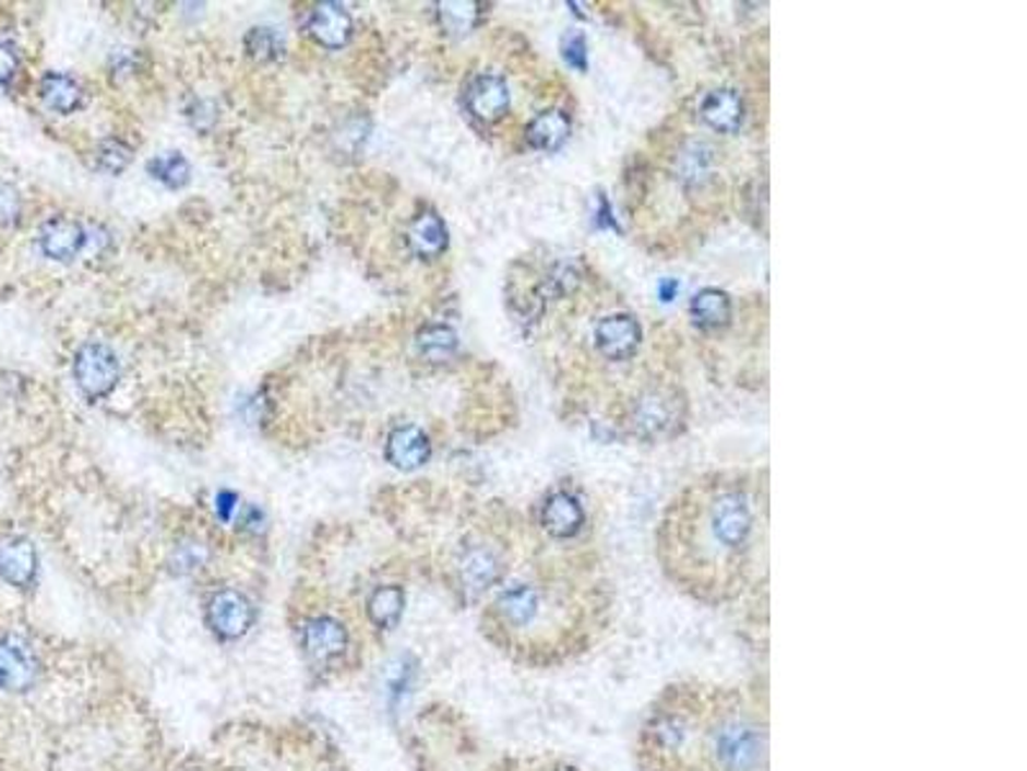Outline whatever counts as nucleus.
I'll list each match as a JSON object with an SVG mask.
<instances>
[{"label":"nucleus","instance_id":"20","mask_svg":"<svg viewBox=\"0 0 1027 771\" xmlns=\"http://www.w3.org/2000/svg\"><path fill=\"white\" fill-rule=\"evenodd\" d=\"M691 317L702 330H719L732 317L730 296L719 288H702L691 298Z\"/></svg>","mask_w":1027,"mask_h":771},{"label":"nucleus","instance_id":"29","mask_svg":"<svg viewBox=\"0 0 1027 771\" xmlns=\"http://www.w3.org/2000/svg\"><path fill=\"white\" fill-rule=\"evenodd\" d=\"M21 216V195L11 183L0 180V227H11Z\"/></svg>","mask_w":1027,"mask_h":771},{"label":"nucleus","instance_id":"27","mask_svg":"<svg viewBox=\"0 0 1027 771\" xmlns=\"http://www.w3.org/2000/svg\"><path fill=\"white\" fill-rule=\"evenodd\" d=\"M96 159H98L100 170L114 173L116 176V173L127 170V165L131 163V147L121 140H104L98 144Z\"/></svg>","mask_w":1027,"mask_h":771},{"label":"nucleus","instance_id":"4","mask_svg":"<svg viewBox=\"0 0 1027 771\" xmlns=\"http://www.w3.org/2000/svg\"><path fill=\"white\" fill-rule=\"evenodd\" d=\"M39 679V659L32 645L19 636L0 638V689L24 695Z\"/></svg>","mask_w":1027,"mask_h":771},{"label":"nucleus","instance_id":"1","mask_svg":"<svg viewBox=\"0 0 1027 771\" xmlns=\"http://www.w3.org/2000/svg\"><path fill=\"white\" fill-rule=\"evenodd\" d=\"M712 754L725 771H753L763 756V736L753 723L730 717L712 731Z\"/></svg>","mask_w":1027,"mask_h":771},{"label":"nucleus","instance_id":"7","mask_svg":"<svg viewBox=\"0 0 1027 771\" xmlns=\"http://www.w3.org/2000/svg\"><path fill=\"white\" fill-rule=\"evenodd\" d=\"M512 96H509V85L504 78L493 75V72H483V75L473 78L468 91H465V106L473 119L483 123H497L506 116Z\"/></svg>","mask_w":1027,"mask_h":771},{"label":"nucleus","instance_id":"25","mask_svg":"<svg viewBox=\"0 0 1027 771\" xmlns=\"http://www.w3.org/2000/svg\"><path fill=\"white\" fill-rule=\"evenodd\" d=\"M417 347L425 358L442 363L457 351V334L444 324H429L417 334Z\"/></svg>","mask_w":1027,"mask_h":771},{"label":"nucleus","instance_id":"12","mask_svg":"<svg viewBox=\"0 0 1027 771\" xmlns=\"http://www.w3.org/2000/svg\"><path fill=\"white\" fill-rule=\"evenodd\" d=\"M429 455H432V442L419 427H396L385 442V458L398 471H417L429 461Z\"/></svg>","mask_w":1027,"mask_h":771},{"label":"nucleus","instance_id":"11","mask_svg":"<svg viewBox=\"0 0 1027 771\" xmlns=\"http://www.w3.org/2000/svg\"><path fill=\"white\" fill-rule=\"evenodd\" d=\"M311 39L326 49H342L353 39V16L339 3H319L306 21Z\"/></svg>","mask_w":1027,"mask_h":771},{"label":"nucleus","instance_id":"32","mask_svg":"<svg viewBox=\"0 0 1027 771\" xmlns=\"http://www.w3.org/2000/svg\"><path fill=\"white\" fill-rule=\"evenodd\" d=\"M237 507H239V499H237L235 491H218L216 494V514H218V520H222V522H229Z\"/></svg>","mask_w":1027,"mask_h":771},{"label":"nucleus","instance_id":"3","mask_svg":"<svg viewBox=\"0 0 1027 771\" xmlns=\"http://www.w3.org/2000/svg\"><path fill=\"white\" fill-rule=\"evenodd\" d=\"M709 527L714 543L723 545L725 550H742L753 533V512H750L745 497L727 491L719 494V499L712 505Z\"/></svg>","mask_w":1027,"mask_h":771},{"label":"nucleus","instance_id":"22","mask_svg":"<svg viewBox=\"0 0 1027 771\" xmlns=\"http://www.w3.org/2000/svg\"><path fill=\"white\" fill-rule=\"evenodd\" d=\"M404 605L406 596L401 586H378L368 600V617L375 628L381 630H391L396 628V622L404 615Z\"/></svg>","mask_w":1027,"mask_h":771},{"label":"nucleus","instance_id":"13","mask_svg":"<svg viewBox=\"0 0 1027 771\" xmlns=\"http://www.w3.org/2000/svg\"><path fill=\"white\" fill-rule=\"evenodd\" d=\"M347 649V630L345 625L332 620V617H317L309 620L303 628V651L306 656L326 664V661L337 659Z\"/></svg>","mask_w":1027,"mask_h":771},{"label":"nucleus","instance_id":"21","mask_svg":"<svg viewBox=\"0 0 1027 771\" xmlns=\"http://www.w3.org/2000/svg\"><path fill=\"white\" fill-rule=\"evenodd\" d=\"M39 96L52 111L60 114H72L83 104V91H80V85L70 75H62V72H47V75L41 78Z\"/></svg>","mask_w":1027,"mask_h":771},{"label":"nucleus","instance_id":"18","mask_svg":"<svg viewBox=\"0 0 1027 771\" xmlns=\"http://www.w3.org/2000/svg\"><path fill=\"white\" fill-rule=\"evenodd\" d=\"M573 123L563 111L550 108V111L537 114L527 127V144L540 152H556L563 147L571 137Z\"/></svg>","mask_w":1027,"mask_h":771},{"label":"nucleus","instance_id":"6","mask_svg":"<svg viewBox=\"0 0 1027 771\" xmlns=\"http://www.w3.org/2000/svg\"><path fill=\"white\" fill-rule=\"evenodd\" d=\"M681 422V402L673 391H647L640 396L632 412V425L643 438H662V435L673 432Z\"/></svg>","mask_w":1027,"mask_h":771},{"label":"nucleus","instance_id":"9","mask_svg":"<svg viewBox=\"0 0 1027 771\" xmlns=\"http://www.w3.org/2000/svg\"><path fill=\"white\" fill-rule=\"evenodd\" d=\"M584 507L571 491L550 494L540 509V525L556 541H571V537L578 535L581 527H584Z\"/></svg>","mask_w":1027,"mask_h":771},{"label":"nucleus","instance_id":"35","mask_svg":"<svg viewBox=\"0 0 1027 771\" xmlns=\"http://www.w3.org/2000/svg\"><path fill=\"white\" fill-rule=\"evenodd\" d=\"M679 281L676 278H662L658 283V296H660V301H673L676 294H679Z\"/></svg>","mask_w":1027,"mask_h":771},{"label":"nucleus","instance_id":"2","mask_svg":"<svg viewBox=\"0 0 1027 771\" xmlns=\"http://www.w3.org/2000/svg\"><path fill=\"white\" fill-rule=\"evenodd\" d=\"M72 373H75L77 389L96 402V399H104L116 389L121 366L111 347L100 345V342H85L75 353V360H72Z\"/></svg>","mask_w":1027,"mask_h":771},{"label":"nucleus","instance_id":"10","mask_svg":"<svg viewBox=\"0 0 1027 771\" xmlns=\"http://www.w3.org/2000/svg\"><path fill=\"white\" fill-rule=\"evenodd\" d=\"M36 566H39V558H36V548L28 537L9 535L0 541V579L9 581L11 586H32Z\"/></svg>","mask_w":1027,"mask_h":771},{"label":"nucleus","instance_id":"26","mask_svg":"<svg viewBox=\"0 0 1027 771\" xmlns=\"http://www.w3.org/2000/svg\"><path fill=\"white\" fill-rule=\"evenodd\" d=\"M244 49L252 60L273 62L283 55V39L271 26H254L244 36Z\"/></svg>","mask_w":1027,"mask_h":771},{"label":"nucleus","instance_id":"16","mask_svg":"<svg viewBox=\"0 0 1027 771\" xmlns=\"http://www.w3.org/2000/svg\"><path fill=\"white\" fill-rule=\"evenodd\" d=\"M497 613L501 620L509 625V628L522 630L540 617L542 600H540V594H537V589L520 584V586L506 589V592L499 596Z\"/></svg>","mask_w":1027,"mask_h":771},{"label":"nucleus","instance_id":"23","mask_svg":"<svg viewBox=\"0 0 1027 771\" xmlns=\"http://www.w3.org/2000/svg\"><path fill=\"white\" fill-rule=\"evenodd\" d=\"M483 5L473 3V0H447V3H437V19H440L442 28L453 36H465L478 26L480 16H483Z\"/></svg>","mask_w":1027,"mask_h":771},{"label":"nucleus","instance_id":"24","mask_svg":"<svg viewBox=\"0 0 1027 771\" xmlns=\"http://www.w3.org/2000/svg\"><path fill=\"white\" fill-rule=\"evenodd\" d=\"M150 176L167 188H183L191 180V163L180 152H163L147 163Z\"/></svg>","mask_w":1027,"mask_h":771},{"label":"nucleus","instance_id":"33","mask_svg":"<svg viewBox=\"0 0 1027 771\" xmlns=\"http://www.w3.org/2000/svg\"><path fill=\"white\" fill-rule=\"evenodd\" d=\"M262 522H265V514L260 512V507H247L242 512V518H239L237 527L247 530V533H260Z\"/></svg>","mask_w":1027,"mask_h":771},{"label":"nucleus","instance_id":"28","mask_svg":"<svg viewBox=\"0 0 1027 771\" xmlns=\"http://www.w3.org/2000/svg\"><path fill=\"white\" fill-rule=\"evenodd\" d=\"M206 558H208V550L203 548L201 543H183L172 550L170 569L172 573H180V577H183V573L199 571L201 566L206 564Z\"/></svg>","mask_w":1027,"mask_h":771},{"label":"nucleus","instance_id":"8","mask_svg":"<svg viewBox=\"0 0 1027 771\" xmlns=\"http://www.w3.org/2000/svg\"><path fill=\"white\" fill-rule=\"evenodd\" d=\"M640 337H643V332H640V324L630 315L604 317L594 332L596 351L607 360L632 358L640 347Z\"/></svg>","mask_w":1027,"mask_h":771},{"label":"nucleus","instance_id":"19","mask_svg":"<svg viewBox=\"0 0 1027 771\" xmlns=\"http://www.w3.org/2000/svg\"><path fill=\"white\" fill-rule=\"evenodd\" d=\"M501 579V561L486 548H470L461 561V581L465 592L480 594Z\"/></svg>","mask_w":1027,"mask_h":771},{"label":"nucleus","instance_id":"17","mask_svg":"<svg viewBox=\"0 0 1027 771\" xmlns=\"http://www.w3.org/2000/svg\"><path fill=\"white\" fill-rule=\"evenodd\" d=\"M742 116H745V106H742L740 93H735L730 88H719L709 93L702 104V119L719 134L738 132Z\"/></svg>","mask_w":1027,"mask_h":771},{"label":"nucleus","instance_id":"34","mask_svg":"<svg viewBox=\"0 0 1027 771\" xmlns=\"http://www.w3.org/2000/svg\"><path fill=\"white\" fill-rule=\"evenodd\" d=\"M596 227H611V229H617V220H614V216H611L609 201L604 199V195H599V214H596Z\"/></svg>","mask_w":1027,"mask_h":771},{"label":"nucleus","instance_id":"30","mask_svg":"<svg viewBox=\"0 0 1027 771\" xmlns=\"http://www.w3.org/2000/svg\"><path fill=\"white\" fill-rule=\"evenodd\" d=\"M563 57L565 62L575 70H586L588 68V49H586V39L584 34H568L563 39Z\"/></svg>","mask_w":1027,"mask_h":771},{"label":"nucleus","instance_id":"14","mask_svg":"<svg viewBox=\"0 0 1027 771\" xmlns=\"http://www.w3.org/2000/svg\"><path fill=\"white\" fill-rule=\"evenodd\" d=\"M87 242V235L83 229V224L75 220H68V216H57V220H49L44 224L39 232V247L47 258L52 260H72L75 254L83 250Z\"/></svg>","mask_w":1027,"mask_h":771},{"label":"nucleus","instance_id":"15","mask_svg":"<svg viewBox=\"0 0 1027 771\" xmlns=\"http://www.w3.org/2000/svg\"><path fill=\"white\" fill-rule=\"evenodd\" d=\"M406 242H409V250L421 260L440 258V254L447 250L450 242L447 227H444V222L434 211H425V214H419L417 220L409 224Z\"/></svg>","mask_w":1027,"mask_h":771},{"label":"nucleus","instance_id":"5","mask_svg":"<svg viewBox=\"0 0 1027 771\" xmlns=\"http://www.w3.org/2000/svg\"><path fill=\"white\" fill-rule=\"evenodd\" d=\"M206 622L216 638L237 640L247 636L254 625V607L244 594L224 589V592L211 596Z\"/></svg>","mask_w":1027,"mask_h":771},{"label":"nucleus","instance_id":"31","mask_svg":"<svg viewBox=\"0 0 1027 771\" xmlns=\"http://www.w3.org/2000/svg\"><path fill=\"white\" fill-rule=\"evenodd\" d=\"M16 72H19L16 49H13L11 45H5V41H0V85L11 83Z\"/></svg>","mask_w":1027,"mask_h":771}]
</instances>
